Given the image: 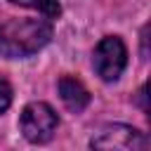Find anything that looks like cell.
Returning <instances> with one entry per match:
<instances>
[{
	"instance_id": "cell-2",
	"label": "cell",
	"mask_w": 151,
	"mask_h": 151,
	"mask_svg": "<svg viewBox=\"0 0 151 151\" xmlns=\"http://www.w3.org/2000/svg\"><path fill=\"white\" fill-rule=\"evenodd\" d=\"M57 125H59V118H57L54 109L45 101H33L21 111V132L33 144L50 142Z\"/></svg>"
},
{
	"instance_id": "cell-7",
	"label": "cell",
	"mask_w": 151,
	"mask_h": 151,
	"mask_svg": "<svg viewBox=\"0 0 151 151\" xmlns=\"http://www.w3.org/2000/svg\"><path fill=\"white\" fill-rule=\"evenodd\" d=\"M9 104H12V85L0 76V113L7 111Z\"/></svg>"
},
{
	"instance_id": "cell-6",
	"label": "cell",
	"mask_w": 151,
	"mask_h": 151,
	"mask_svg": "<svg viewBox=\"0 0 151 151\" xmlns=\"http://www.w3.org/2000/svg\"><path fill=\"white\" fill-rule=\"evenodd\" d=\"M9 2L21 5V7H33V9H40L47 19L59 14V5H57V0H9Z\"/></svg>"
},
{
	"instance_id": "cell-1",
	"label": "cell",
	"mask_w": 151,
	"mask_h": 151,
	"mask_svg": "<svg viewBox=\"0 0 151 151\" xmlns=\"http://www.w3.org/2000/svg\"><path fill=\"white\" fill-rule=\"evenodd\" d=\"M52 38L50 19H9L0 26V54L7 59L31 57Z\"/></svg>"
},
{
	"instance_id": "cell-5",
	"label": "cell",
	"mask_w": 151,
	"mask_h": 151,
	"mask_svg": "<svg viewBox=\"0 0 151 151\" xmlns=\"http://www.w3.org/2000/svg\"><path fill=\"white\" fill-rule=\"evenodd\" d=\"M59 97H61V101L66 104V109L73 111V113H80V111L90 104V92H87V87H85L78 78H73V76L59 78Z\"/></svg>"
},
{
	"instance_id": "cell-3",
	"label": "cell",
	"mask_w": 151,
	"mask_h": 151,
	"mask_svg": "<svg viewBox=\"0 0 151 151\" xmlns=\"http://www.w3.org/2000/svg\"><path fill=\"white\" fill-rule=\"evenodd\" d=\"M94 71L101 80L111 83L118 80L125 64H127V50L123 45V40L118 35H106L99 40V45L94 47V57H92Z\"/></svg>"
},
{
	"instance_id": "cell-4",
	"label": "cell",
	"mask_w": 151,
	"mask_h": 151,
	"mask_svg": "<svg viewBox=\"0 0 151 151\" xmlns=\"http://www.w3.org/2000/svg\"><path fill=\"white\" fill-rule=\"evenodd\" d=\"M92 146L94 149H106V151H142L146 149V139L139 130L130 127V125H106L97 132V137H92Z\"/></svg>"
}]
</instances>
